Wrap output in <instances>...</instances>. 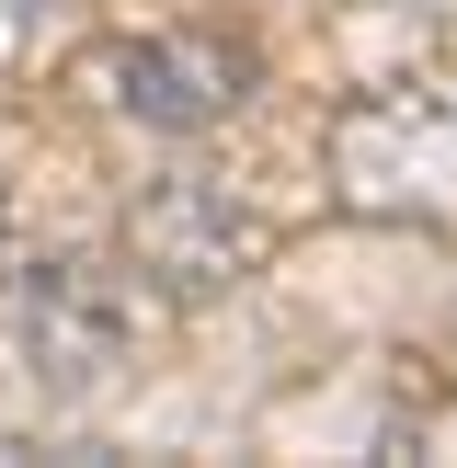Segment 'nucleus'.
I'll list each match as a JSON object with an SVG mask.
<instances>
[{
  "mask_svg": "<svg viewBox=\"0 0 457 468\" xmlns=\"http://www.w3.org/2000/svg\"><path fill=\"white\" fill-rule=\"evenodd\" d=\"M0 309H12L23 355H35V378L58 400L103 388L114 355H126V274H103V263H23Z\"/></svg>",
  "mask_w": 457,
  "mask_h": 468,
  "instance_id": "nucleus-1",
  "label": "nucleus"
},
{
  "mask_svg": "<svg viewBox=\"0 0 457 468\" xmlns=\"http://www.w3.org/2000/svg\"><path fill=\"white\" fill-rule=\"evenodd\" d=\"M126 263L149 274L160 297H228V286H251V263H263V229H251L218 183H160V195H137V218H126Z\"/></svg>",
  "mask_w": 457,
  "mask_h": 468,
  "instance_id": "nucleus-2",
  "label": "nucleus"
},
{
  "mask_svg": "<svg viewBox=\"0 0 457 468\" xmlns=\"http://www.w3.org/2000/svg\"><path fill=\"white\" fill-rule=\"evenodd\" d=\"M91 80H103L137 126L195 137V126H218V114L240 103L251 58H240L228 35H137V46H103V58H91Z\"/></svg>",
  "mask_w": 457,
  "mask_h": 468,
  "instance_id": "nucleus-3",
  "label": "nucleus"
},
{
  "mask_svg": "<svg viewBox=\"0 0 457 468\" xmlns=\"http://www.w3.org/2000/svg\"><path fill=\"white\" fill-rule=\"evenodd\" d=\"M0 218H12V183H0Z\"/></svg>",
  "mask_w": 457,
  "mask_h": 468,
  "instance_id": "nucleus-4",
  "label": "nucleus"
}]
</instances>
